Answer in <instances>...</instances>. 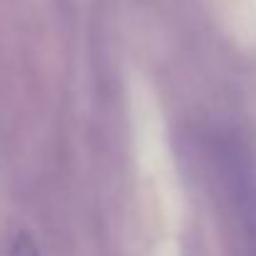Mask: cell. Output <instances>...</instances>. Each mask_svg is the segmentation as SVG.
I'll list each match as a JSON object with an SVG mask.
<instances>
[{
    "instance_id": "obj_1",
    "label": "cell",
    "mask_w": 256,
    "mask_h": 256,
    "mask_svg": "<svg viewBox=\"0 0 256 256\" xmlns=\"http://www.w3.org/2000/svg\"><path fill=\"white\" fill-rule=\"evenodd\" d=\"M8 256H40V252H38L35 239H32L28 232H20V234L12 239V246H10V254Z\"/></svg>"
}]
</instances>
